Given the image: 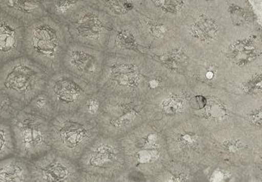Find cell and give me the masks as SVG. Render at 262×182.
Masks as SVG:
<instances>
[{
	"label": "cell",
	"instance_id": "obj_1",
	"mask_svg": "<svg viewBox=\"0 0 262 182\" xmlns=\"http://www.w3.org/2000/svg\"><path fill=\"white\" fill-rule=\"evenodd\" d=\"M70 43L65 26L47 15L25 28L23 55L51 75L61 70V60Z\"/></svg>",
	"mask_w": 262,
	"mask_h": 182
},
{
	"label": "cell",
	"instance_id": "obj_2",
	"mask_svg": "<svg viewBox=\"0 0 262 182\" xmlns=\"http://www.w3.org/2000/svg\"><path fill=\"white\" fill-rule=\"evenodd\" d=\"M50 74L39 64L26 57L4 63L0 69V94L7 95L23 108L45 91Z\"/></svg>",
	"mask_w": 262,
	"mask_h": 182
},
{
	"label": "cell",
	"instance_id": "obj_3",
	"mask_svg": "<svg viewBox=\"0 0 262 182\" xmlns=\"http://www.w3.org/2000/svg\"><path fill=\"white\" fill-rule=\"evenodd\" d=\"M124 161L143 176L155 177L166 164L167 145L163 135L151 126H143L124 141Z\"/></svg>",
	"mask_w": 262,
	"mask_h": 182
},
{
	"label": "cell",
	"instance_id": "obj_4",
	"mask_svg": "<svg viewBox=\"0 0 262 182\" xmlns=\"http://www.w3.org/2000/svg\"><path fill=\"white\" fill-rule=\"evenodd\" d=\"M99 134L97 125L77 112L58 114L51 122L52 150L77 162Z\"/></svg>",
	"mask_w": 262,
	"mask_h": 182
},
{
	"label": "cell",
	"instance_id": "obj_5",
	"mask_svg": "<svg viewBox=\"0 0 262 182\" xmlns=\"http://www.w3.org/2000/svg\"><path fill=\"white\" fill-rule=\"evenodd\" d=\"M15 155L32 161L52 150L51 123L23 109L10 122Z\"/></svg>",
	"mask_w": 262,
	"mask_h": 182
},
{
	"label": "cell",
	"instance_id": "obj_6",
	"mask_svg": "<svg viewBox=\"0 0 262 182\" xmlns=\"http://www.w3.org/2000/svg\"><path fill=\"white\" fill-rule=\"evenodd\" d=\"M80 171L105 177H118L124 166L121 144L114 137L99 134L77 160Z\"/></svg>",
	"mask_w": 262,
	"mask_h": 182
},
{
	"label": "cell",
	"instance_id": "obj_7",
	"mask_svg": "<svg viewBox=\"0 0 262 182\" xmlns=\"http://www.w3.org/2000/svg\"><path fill=\"white\" fill-rule=\"evenodd\" d=\"M45 92L59 114L77 112L88 95L95 90L91 85L61 69L50 75Z\"/></svg>",
	"mask_w": 262,
	"mask_h": 182
},
{
	"label": "cell",
	"instance_id": "obj_8",
	"mask_svg": "<svg viewBox=\"0 0 262 182\" xmlns=\"http://www.w3.org/2000/svg\"><path fill=\"white\" fill-rule=\"evenodd\" d=\"M64 26L70 43L89 48L100 47L110 31L99 11L88 4Z\"/></svg>",
	"mask_w": 262,
	"mask_h": 182
},
{
	"label": "cell",
	"instance_id": "obj_9",
	"mask_svg": "<svg viewBox=\"0 0 262 182\" xmlns=\"http://www.w3.org/2000/svg\"><path fill=\"white\" fill-rule=\"evenodd\" d=\"M166 137L167 148L178 161L198 162L199 156L204 153L206 135L195 123H184L174 126Z\"/></svg>",
	"mask_w": 262,
	"mask_h": 182
},
{
	"label": "cell",
	"instance_id": "obj_10",
	"mask_svg": "<svg viewBox=\"0 0 262 182\" xmlns=\"http://www.w3.org/2000/svg\"><path fill=\"white\" fill-rule=\"evenodd\" d=\"M138 107L134 103L104 100L103 111L96 122L99 133L114 138L136 127L143 119Z\"/></svg>",
	"mask_w": 262,
	"mask_h": 182
},
{
	"label": "cell",
	"instance_id": "obj_11",
	"mask_svg": "<svg viewBox=\"0 0 262 182\" xmlns=\"http://www.w3.org/2000/svg\"><path fill=\"white\" fill-rule=\"evenodd\" d=\"M29 165L33 182H77L80 173L77 161L53 150L29 161Z\"/></svg>",
	"mask_w": 262,
	"mask_h": 182
},
{
	"label": "cell",
	"instance_id": "obj_12",
	"mask_svg": "<svg viewBox=\"0 0 262 182\" xmlns=\"http://www.w3.org/2000/svg\"><path fill=\"white\" fill-rule=\"evenodd\" d=\"M61 70L93 87L102 70L100 54L89 47L70 43L61 60Z\"/></svg>",
	"mask_w": 262,
	"mask_h": 182
},
{
	"label": "cell",
	"instance_id": "obj_13",
	"mask_svg": "<svg viewBox=\"0 0 262 182\" xmlns=\"http://www.w3.org/2000/svg\"><path fill=\"white\" fill-rule=\"evenodd\" d=\"M25 26L0 10V63L23 55Z\"/></svg>",
	"mask_w": 262,
	"mask_h": 182
},
{
	"label": "cell",
	"instance_id": "obj_14",
	"mask_svg": "<svg viewBox=\"0 0 262 182\" xmlns=\"http://www.w3.org/2000/svg\"><path fill=\"white\" fill-rule=\"evenodd\" d=\"M190 108L199 112L202 121L213 125L228 123L233 116V111L229 106L214 95L194 96L190 100Z\"/></svg>",
	"mask_w": 262,
	"mask_h": 182
},
{
	"label": "cell",
	"instance_id": "obj_15",
	"mask_svg": "<svg viewBox=\"0 0 262 182\" xmlns=\"http://www.w3.org/2000/svg\"><path fill=\"white\" fill-rule=\"evenodd\" d=\"M0 10L18 21L25 27L48 15L43 1L0 0Z\"/></svg>",
	"mask_w": 262,
	"mask_h": 182
},
{
	"label": "cell",
	"instance_id": "obj_16",
	"mask_svg": "<svg viewBox=\"0 0 262 182\" xmlns=\"http://www.w3.org/2000/svg\"><path fill=\"white\" fill-rule=\"evenodd\" d=\"M0 182H33L29 161L17 155L1 160Z\"/></svg>",
	"mask_w": 262,
	"mask_h": 182
},
{
	"label": "cell",
	"instance_id": "obj_17",
	"mask_svg": "<svg viewBox=\"0 0 262 182\" xmlns=\"http://www.w3.org/2000/svg\"><path fill=\"white\" fill-rule=\"evenodd\" d=\"M106 78L120 87L134 89L140 84L141 74L134 64L114 63L109 67Z\"/></svg>",
	"mask_w": 262,
	"mask_h": 182
},
{
	"label": "cell",
	"instance_id": "obj_18",
	"mask_svg": "<svg viewBox=\"0 0 262 182\" xmlns=\"http://www.w3.org/2000/svg\"><path fill=\"white\" fill-rule=\"evenodd\" d=\"M190 108V101L181 94L169 93L157 104V111L165 121H174L186 115Z\"/></svg>",
	"mask_w": 262,
	"mask_h": 182
},
{
	"label": "cell",
	"instance_id": "obj_19",
	"mask_svg": "<svg viewBox=\"0 0 262 182\" xmlns=\"http://www.w3.org/2000/svg\"><path fill=\"white\" fill-rule=\"evenodd\" d=\"M87 4L85 1L43 0L48 15L63 26Z\"/></svg>",
	"mask_w": 262,
	"mask_h": 182
},
{
	"label": "cell",
	"instance_id": "obj_20",
	"mask_svg": "<svg viewBox=\"0 0 262 182\" xmlns=\"http://www.w3.org/2000/svg\"><path fill=\"white\" fill-rule=\"evenodd\" d=\"M213 146L217 148L216 151L220 155H223L225 161L232 158H243L244 155H248L252 152V145L249 144L241 136H227L220 138L216 145Z\"/></svg>",
	"mask_w": 262,
	"mask_h": 182
},
{
	"label": "cell",
	"instance_id": "obj_21",
	"mask_svg": "<svg viewBox=\"0 0 262 182\" xmlns=\"http://www.w3.org/2000/svg\"><path fill=\"white\" fill-rule=\"evenodd\" d=\"M188 29L191 36L199 41L209 43L217 36L219 26L213 17L201 14L194 23L190 25Z\"/></svg>",
	"mask_w": 262,
	"mask_h": 182
},
{
	"label": "cell",
	"instance_id": "obj_22",
	"mask_svg": "<svg viewBox=\"0 0 262 182\" xmlns=\"http://www.w3.org/2000/svg\"><path fill=\"white\" fill-rule=\"evenodd\" d=\"M228 55L237 65H248L257 58V48L252 39H239L229 47Z\"/></svg>",
	"mask_w": 262,
	"mask_h": 182
},
{
	"label": "cell",
	"instance_id": "obj_23",
	"mask_svg": "<svg viewBox=\"0 0 262 182\" xmlns=\"http://www.w3.org/2000/svg\"><path fill=\"white\" fill-rule=\"evenodd\" d=\"M25 109L36 115L43 117L51 123L58 115L56 110L45 91L35 96Z\"/></svg>",
	"mask_w": 262,
	"mask_h": 182
},
{
	"label": "cell",
	"instance_id": "obj_24",
	"mask_svg": "<svg viewBox=\"0 0 262 182\" xmlns=\"http://www.w3.org/2000/svg\"><path fill=\"white\" fill-rule=\"evenodd\" d=\"M104 100L105 99L96 93V92L91 93L84 99L77 113L85 119L96 124V122L103 111Z\"/></svg>",
	"mask_w": 262,
	"mask_h": 182
},
{
	"label": "cell",
	"instance_id": "obj_25",
	"mask_svg": "<svg viewBox=\"0 0 262 182\" xmlns=\"http://www.w3.org/2000/svg\"><path fill=\"white\" fill-rule=\"evenodd\" d=\"M153 182H198V180L186 167H170L156 174Z\"/></svg>",
	"mask_w": 262,
	"mask_h": 182
},
{
	"label": "cell",
	"instance_id": "obj_26",
	"mask_svg": "<svg viewBox=\"0 0 262 182\" xmlns=\"http://www.w3.org/2000/svg\"><path fill=\"white\" fill-rule=\"evenodd\" d=\"M15 155V146L9 122L0 121V161Z\"/></svg>",
	"mask_w": 262,
	"mask_h": 182
},
{
	"label": "cell",
	"instance_id": "obj_27",
	"mask_svg": "<svg viewBox=\"0 0 262 182\" xmlns=\"http://www.w3.org/2000/svg\"><path fill=\"white\" fill-rule=\"evenodd\" d=\"M205 180L198 182H247L228 167H216L205 173Z\"/></svg>",
	"mask_w": 262,
	"mask_h": 182
},
{
	"label": "cell",
	"instance_id": "obj_28",
	"mask_svg": "<svg viewBox=\"0 0 262 182\" xmlns=\"http://www.w3.org/2000/svg\"><path fill=\"white\" fill-rule=\"evenodd\" d=\"M24 109L23 107L7 95L0 94V121L9 122Z\"/></svg>",
	"mask_w": 262,
	"mask_h": 182
},
{
	"label": "cell",
	"instance_id": "obj_29",
	"mask_svg": "<svg viewBox=\"0 0 262 182\" xmlns=\"http://www.w3.org/2000/svg\"><path fill=\"white\" fill-rule=\"evenodd\" d=\"M104 7L111 10L114 14L121 15L126 14L133 10L134 7V3L129 0H114V1H104L101 3Z\"/></svg>",
	"mask_w": 262,
	"mask_h": 182
},
{
	"label": "cell",
	"instance_id": "obj_30",
	"mask_svg": "<svg viewBox=\"0 0 262 182\" xmlns=\"http://www.w3.org/2000/svg\"><path fill=\"white\" fill-rule=\"evenodd\" d=\"M157 7H160L163 11L171 14H177L184 8L185 1L181 0H159L153 1Z\"/></svg>",
	"mask_w": 262,
	"mask_h": 182
},
{
	"label": "cell",
	"instance_id": "obj_31",
	"mask_svg": "<svg viewBox=\"0 0 262 182\" xmlns=\"http://www.w3.org/2000/svg\"><path fill=\"white\" fill-rule=\"evenodd\" d=\"M115 45L119 48L130 49L136 45V39L130 31H120L115 38Z\"/></svg>",
	"mask_w": 262,
	"mask_h": 182
},
{
	"label": "cell",
	"instance_id": "obj_32",
	"mask_svg": "<svg viewBox=\"0 0 262 182\" xmlns=\"http://www.w3.org/2000/svg\"><path fill=\"white\" fill-rule=\"evenodd\" d=\"M242 90L247 95H259L261 92V76L254 75L248 82L243 85Z\"/></svg>",
	"mask_w": 262,
	"mask_h": 182
},
{
	"label": "cell",
	"instance_id": "obj_33",
	"mask_svg": "<svg viewBox=\"0 0 262 182\" xmlns=\"http://www.w3.org/2000/svg\"><path fill=\"white\" fill-rule=\"evenodd\" d=\"M232 23L236 26H242L247 22V15L245 10L235 4H231L228 8Z\"/></svg>",
	"mask_w": 262,
	"mask_h": 182
},
{
	"label": "cell",
	"instance_id": "obj_34",
	"mask_svg": "<svg viewBox=\"0 0 262 182\" xmlns=\"http://www.w3.org/2000/svg\"><path fill=\"white\" fill-rule=\"evenodd\" d=\"M246 120L251 127L260 131L261 130V108H253L245 114Z\"/></svg>",
	"mask_w": 262,
	"mask_h": 182
},
{
	"label": "cell",
	"instance_id": "obj_35",
	"mask_svg": "<svg viewBox=\"0 0 262 182\" xmlns=\"http://www.w3.org/2000/svg\"><path fill=\"white\" fill-rule=\"evenodd\" d=\"M77 182H114V178L80 171Z\"/></svg>",
	"mask_w": 262,
	"mask_h": 182
},
{
	"label": "cell",
	"instance_id": "obj_36",
	"mask_svg": "<svg viewBox=\"0 0 262 182\" xmlns=\"http://www.w3.org/2000/svg\"><path fill=\"white\" fill-rule=\"evenodd\" d=\"M114 182H153V179L143 175H135L133 174H120L114 177Z\"/></svg>",
	"mask_w": 262,
	"mask_h": 182
},
{
	"label": "cell",
	"instance_id": "obj_37",
	"mask_svg": "<svg viewBox=\"0 0 262 182\" xmlns=\"http://www.w3.org/2000/svg\"><path fill=\"white\" fill-rule=\"evenodd\" d=\"M149 33L155 38H162L167 33L166 26L161 23H151L149 26Z\"/></svg>",
	"mask_w": 262,
	"mask_h": 182
},
{
	"label": "cell",
	"instance_id": "obj_38",
	"mask_svg": "<svg viewBox=\"0 0 262 182\" xmlns=\"http://www.w3.org/2000/svg\"><path fill=\"white\" fill-rule=\"evenodd\" d=\"M167 53L179 66L187 59L185 51L181 48H173Z\"/></svg>",
	"mask_w": 262,
	"mask_h": 182
},
{
	"label": "cell",
	"instance_id": "obj_39",
	"mask_svg": "<svg viewBox=\"0 0 262 182\" xmlns=\"http://www.w3.org/2000/svg\"><path fill=\"white\" fill-rule=\"evenodd\" d=\"M161 63L165 66L166 68L169 69L170 70H177V69L179 68V65L168 55V53H165L164 55H161L159 57Z\"/></svg>",
	"mask_w": 262,
	"mask_h": 182
},
{
	"label": "cell",
	"instance_id": "obj_40",
	"mask_svg": "<svg viewBox=\"0 0 262 182\" xmlns=\"http://www.w3.org/2000/svg\"><path fill=\"white\" fill-rule=\"evenodd\" d=\"M160 86V82L158 80H152L150 82H149V87L150 89H157V88H159Z\"/></svg>",
	"mask_w": 262,
	"mask_h": 182
},
{
	"label": "cell",
	"instance_id": "obj_41",
	"mask_svg": "<svg viewBox=\"0 0 262 182\" xmlns=\"http://www.w3.org/2000/svg\"><path fill=\"white\" fill-rule=\"evenodd\" d=\"M213 77H214V73H213V72L209 71L206 73V77H207L208 79L213 78Z\"/></svg>",
	"mask_w": 262,
	"mask_h": 182
},
{
	"label": "cell",
	"instance_id": "obj_42",
	"mask_svg": "<svg viewBox=\"0 0 262 182\" xmlns=\"http://www.w3.org/2000/svg\"><path fill=\"white\" fill-rule=\"evenodd\" d=\"M2 65L3 64H1V63H0V69H1V67H2Z\"/></svg>",
	"mask_w": 262,
	"mask_h": 182
}]
</instances>
